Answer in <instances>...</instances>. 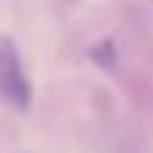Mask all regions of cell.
<instances>
[{"label": "cell", "instance_id": "1", "mask_svg": "<svg viewBox=\"0 0 153 153\" xmlns=\"http://www.w3.org/2000/svg\"><path fill=\"white\" fill-rule=\"evenodd\" d=\"M0 91H3L6 103L13 109H28L31 106V85L28 75H25V66L16 53V44L10 38H3L0 44Z\"/></svg>", "mask_w": 153, "mask_h": 153}, {"label": "cell", "instance_id": "2", "mask_svg": "<svg viewBox=\"0 0 153 153\" xmlns=\"http://www.w3.org/2000/svg\"><path fill=\"white\" fill-rule=\"evenodd\" d=\"M91 59L97 66H103V69H116V47H113V41H97L91 47Z\"/></svg>", "mask_w": 153, "mask_h": 153}]
</instances>
